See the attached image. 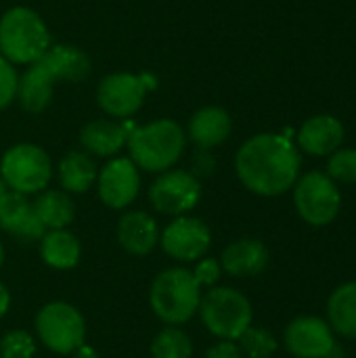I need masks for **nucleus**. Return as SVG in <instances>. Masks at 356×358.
<instances>
[{"label":"nucleus","mask_w":356,"mask_h":358,"mask_svg":"<svg viewBox=\"0 0 356 358\" xmlns=\"http://www.w3.org/2000/svg\"><path fill=\"white\" fill-rule=\"evenodd\" d=\"M235 168L245 189L262 197H275L296 185L300 155L290 138L258 134L243 143L235 157Z\"/></svg>","instance_id":"1"},{"label":"nucleus","mask_w":356,"mask_h":358,"mask_svg":"<svg viewBox=\"0 0 356 358\" xmlns=\"http://www.w3.org/2000/svg\"><path fill=\"white\" fill-rule=\"evenodd\" d=\"M201 296V285L193 273L185 266H172L153 279L149 306L162 323L180 327L197 315Z\"/></svg>","instance_id":"2"},{"label":"nucleus","mask_w":356,"mask_h":358,"mask_svg":"<svg viewBox=\"0 0 356 358\" xmlns=\"http://www.w3.org/2000/svg\"><path fill=\"white\" fill-rule=\"evenodd\" d=\"M185 143V130L174 120H155L147 126L132 128L126 145L136 168L162 174L180 159Z\"/></svg>","instance_id":"3"},{"label":"nucleus","mask_w":356,"mask_h":358,"mask_svg":"<svg viewBox=\"0 0 356 358\" xmlns=\"http://www.w3.org/2000/svg\"><path fill=\"white\" fill-rule=\"evenodd\" d=\"M48 48L50 34L36 10L15 6L0 17V55L8 63L31 65Z\"/></svg>","instance_id":"4"},{"label":"nucleus","mask_w":356,"mask_h":358,"mask_svg":"<svg viewBox=\"0 0 356 358\" xmlns=\"http://www.w3.org/2000/svg\"><path fill=\"white\" fill-rule=\"evenodd\" d=\"M199 317L204 327L216 336L218 340L237 342L241 334L252 325L254 310L250 300L233 287H210L206 296H201Z\"/></svg>","instance_id":"5"},{"label":"nucleus","mask_w":356,"mask_h":358,"mask_svg":"<svg viewBox=\"0 0 356 358\" xmlns=\"http://www.w3.org/2000/svg\"><path fill=\"white\" fill-rule=\"evenodd\" d=\"M38 342L55 355H71L86 342V319L69 302H48L44 304L34 321Z\"/></svg>","instance_id":"6"},{"label":"nucleus","mask_w":356,"mask_h":358,"mask_svg":"<svg viewBox=\"0 0 356 358\" xmlns=\"http://www.w3.org/2000/svg\"><path fill=\"white\" fill-rule=\"evenodd\" d=\"M0 176L8 191L23 195L42 193L52 178V164L42 147L19 143L2 155Z\"/></svg>","instance_id":"7"},{"label":"nucleus","mask_w":356,"mask_h":358,"mask_svg":"<svg viewBox=\"0 0 356 358\" xmlns=\"http://www.w3.org/2000/svg\"><path fill=\"white\" fill-rule=\"evenodd\" d=\"M294 203L300 218L313 227H325L336 220L342 197L336 182L321 172L302 176L294 191Z\"/></svg>","instance_id":"8"},{"label":"nucleus","mask_w":356,"mask_h":358,"mask_svg":"<svg viewBox=\"0 0 356 358\" xmlns=\"http://www.w3.org/2000/svg\"><path fill=\"white\" fill-rule=\"evenodd\" d=\"M155 86V80L147 73H109L103 78L97 90V103L99 107L113 117H130L134 115L149 88Z\"/></svg>","instance_id":"9"},{"label":"nucleus","mask_w":356,"mask_h":358,"mask_svg":"<svg viewBox=\"0 0 356 358\" xmlns=\"http://www.w3.org/2000/svg\"><path fill=\"white\" fill-rule=\"evenodd\" d=\"M201 199L199 180L187 170H166L149 187V203L166 216L189 214Z\"/></svg>","instance_id":"10"},{"label":"nucleus","mask_w":356,"mask_h":358,"mask_svg":"<svg viewBox=\"0 0 356 358\" xmlns=\"http://www.w3.org/2000/svg\"><path fill=\"white\" fill-rule=\"evenodd\" d=\"M159 245L172 260L189 264L206 256L212 245V233L204 220L183 214L159 233Z\"/></svg>","instance_id":"11"},{"label":"nucleus","mask_w":356,"mask_h":358,"mask_svg":"<svg viewBox=\"0 0 356 358\" xmlns=\"http://www.w3.org/2000/svg\"><path fill=\"white\" fill-rule=\"evenodd\" d=\"M287 352L296 358H329L336 352L334 329L319 317H298L283 334Z\"/></svg>","instance_id":"12"},{"label":"nucleus","mask_w":356,"mask_h":358,"mask_svg":"<svg viewBox=\"0 0 356 358\" xmlns=\"http://www.w3.org/2000/svg\"><path fill=\"white\" fill-rule=\"evenodd\" d=\"M97 189L101 201L111 210L128 208L141 189L138 168L130 157H115L97 176Z\"/></svg>","instance_id":"13"},{"label":"nucleus","mask_w":356,"mask_h":358,"mask_svg":"<svg viewBox=\"0 0 356 358\" xmlns=\"http://www.w3.org/2000/svg\"><path fill=\"white\" fill-rule=\"evenodd\" d=\"M0 229L21 241H36L46 233L44 224L36 216L34 203L27 195L15 191H8L0 203Z\"/></svg>","instance_id":"14"},{"label":"nucleus","mask_w":356,"mask_h":358,"mask_svg":"<svg viewBox=\"0 0 356 358\" xmlns=\"http://www.w3.org/2000/svg\"><path fill=\"white\" fill-rule=\"evenodd\" d=\"M118 243L132 256H147L159 243V229L151 214L143 210L126 212L118 222Z\"/></svg>","instance_id":"15"},{"label":"nucleus","mask_w":356,"mask_h":358,"mask_svg":"<svg viewBox=\"0 0 356 358\" xmlns=\"http://www.w3.org/2000/svg\"><path fill=\"white\" fill-rule=\"evenodd\" d=\"M269 250L258 239H237L229 243L220 256V266L235 279L260 275L269 266Z\"/></svg>","instance_id":"16"},{"label":"nucleus","mask_w":356,"mask_h":358,"mask_svg":"<svg viewBox=\"0 0 356 358\" xmlns=\"http://www.w3.org/2000/svg\"><path fill=\"white\" fill-rule=\"evenodd\" d=\"M130 130L132 128L128 124H120L111 120H94L82 128L80 143L88 153L109 157L115 155L128 143Z\"/></svg>","instance_id":"17"},{"label":"nucleus","mask_w":356,"mask_h":358,"mask_svg":"<svg viewBox=\"0 0 356 358\" xmlns=\"http://www.w3.org/2000/svg\"><path fill=\"white\" fill-rule=\"evenodd\" d=\"M231 115L220 107H204L189 122V138L204 151L222 145L231 134Z\"/></svg>","instance_id":"18"},{"label":"nucleus","mask_w":356,"mask_h":358,"mask_svg":"<svg viewBox=\"0 0 356 358\" xmlns=\"http://www.w3.org/2000/svg\"><path fill=\"white\" fill-rule=\"evenodd\" d=\"M342 138H344V126L340 124V120L332 115L311 117L298 134L300 147L313 155H329L338 151Z\"/></svg>","instance_id":"19"},{"label":"nucleus","mask_w":356,"mask_h":358,"mask_svg":"<svg viewBox=\"0 0 356 358\" xmlns=\"http://www.w3.org/2000/svg\"><path fill=\"white\" fill-rule=\"evenodd\" d=\"M55 76L50 69L38 59L27 67V71L19 78V90L17 96L23 105L25 111L29 113H40L48 107L52 99V86H55Z\"/></svg>","instance_id":"20"},{"label":"nucleus","mask_w":356,"mask_h":358,"mask_svg":"<svg viewBox=\"0 0 356 358\" xmlns=\"http://www.w3.org/2000/svg\"><path fill=\"white\" fill-rule=\"evenodd\" d=\"M40 256L55 271H69L82 258L80 239L67 229H52L40 237Z\"/></svg>","instance_id":"21"},{"label":"nucleus","mask_w":356,"mask_h":358,"mask_svg":"<svg viewBox=\"0 0 356 358\" xmlns=\"http://www.w3.org/2000/svg\"><path fill=\"white\" fill-rule=\"evenodd\" d=\"M40 61L50 69L57 82H80L90 73V61L78 46L55 44L40 57Z\"/></svg>","instance_id":"22"},{"label":"nucleus","mask_w":356,"mask_h":358,"mask_svg":"<svg viewBox=\"0 0 356 358\" xmlns=\"http://www.w3.org/2000/svg\"><path fill=\"white\" fill-rule=\"evenodd\" d=\"M329 327L340 336L356 340V281L342 283L327 300Z\"/></svg>","instance_id":"23"},{"label":"nucleus","mask_w":356,"mask_h":358,"mask_svg":"<svg viewBox=\"0 0 356 358\" xmlns=\"http://www.w3.org/2000/svg\"><path fill=\"white\" fill-rule=\"evenodd\" d=\"M99 170L88 153L71 151L59 164V182L65 193H86L97 182Z\"/></svg>","instance_id":"24"},{"label":"nucleus","mask_w":356,"mask_h":358,"mask_svg":"<svg viewBox=\"0 0 356 358\" xmlns=\"http://www.w3.org/2000/svg\"><path fill=\"white\" fill-rule=\"evenodd\" d=\"M36 216L46 231L67 229L76 218V206L65 191H42L34 201Z\"/></svg>","instance_id":"25"},{"label":"nucleus","mask_w":356,"mask_h":358,"mask_svg":"<svg viewBox=\"0 0 356 358\" xmlns=\"http://www.w3.org/2000/svg\"><path fill=\"white\" fill-rule=\"evenodd\" d=\"M191 338L174 325H166L151 342V358H191Z\"/></svg>","instance_id":"26"},{"label":"nucleus","mask_w":356,"mask_h":358,"mask_svg":"<svg viewBox=\"0 0 356 358\" xmlns=\"http://www.w3.org/2000/svg\"><path fill=\"white\" fill-rule=\"evenodd\" d=\"M237 342L243 358H273L279 348L277 338L269 329L254 327V325H250Z\"/></svg>","instance_id":"27"},{"label":"nucleus","mask_w":356,"mask_h":358,"mask_svg":"<svg viewBox=\"0 0 356 358\" xmlns=\"http://www.w3.org/2000/svg\"><path fill=\"white\" fill-rule=\"evenodd\" d=\"M36 338L25 329H13L0 338V358H34Z\"/></svg>","instance_id":"28"},{"label":"nucleus","mask_w":356,"mask_h":358,"mask_svg":"<svg viewBox=\"0 0 356 358\" xmlns=\"http://www.w3.org/2000/svg\"><path fill=\"white\" fill-rule=\"evenodd\" d=\"M327 176L332 180H340L346 185L356 182V149H340L334 151L327 166Z\"/></svg>","instance_id":"29"},{"label":"nucleus","mask_w":356,"mask_h":358,"mask_svg":"<svg viewBox=\"0 0 356 358\" xmlns=\"http://www.w3.org/2000/svg\"><path fill=\"white\" fill-rule=\"evenodd\" d=\"M19 90V76L13 63H8L4 57H0V109L8 107L17 99Z\"/></svg>","instance_id":"30"},{"label":"nucleus","mask_w":356,"mask_h":358,"mask_svg":"<svg viewBox=\"0 0 356 358\" xmlns=\"http://www.w3.org/2000/svg\"><path fill=\"white\" fill-rule=\"evenodd\" d=\"M195 281L201 285V287H214L218 281H220V275H222V266L216 258H199L195 262V268L191 271Z\"/></svg>","instance_id":"31"},{"label":"nucleus","mask_w":356,"mask_h":358,"mask_svg":"<svg viewBox=\"0 0 356 358\" xmlns=\"http://www.w3.org/2000/svg\"><path fill=\"white\" fill-rule=\"evenodd\" d=\"M204 358H243L237 342L231 340H220L218 344H214L212 348H208Z\"/></svg>","instance_id":"32"},{"label":"nucleus","mask_w":356,"mask_h":358,"mask_svg":"<svg viewBox=\"0 0 356 358\" xmlns=\"http://www.w3.org/2000/svg\"><path fill=\"white\" fill-rule=\"evenodd\" d=\"M10 308V292L4 283H0V319L8 313Z\"/></svg>","instance_id":"33"},{"label":"nucleus","mask_w":356,"mask_h":358,"mask_svg":"<svg viewBox=\"0 0 356 358\" xmlns=\"http://www.w3.org/2000/svg\"><path fill=\"white\" fill-rule=\"evenodd\" d=\"M71 357L73 358H101V355L92 348V346H88L86 342L80 346V348H76L73 352H71Z\"/></svg>","instance_id":"34"},{"label":"nucleus","mask_w":356,"mask_h":358,"mask_svg":"<svg viewBox=\"0 0 356 358\" xmlns=\"http://www.w3.org/2000/svg\"><path fill=\"white\" fill-rule=\"evenodd\" d=\"M6 193H8V187H6V182L2 180V176H0V203L4 201V197H6Z\"/></svg>","instance_id":"35"},{"label":"nucleus","mask_w":356,"mask_h":358,"mask_svg":"<svg viewBox=\"0 0 356 358\" xmlns=\"http://www.w3.org/2000/svg\"><path fill=\"white\" fill-rule=\"evenodd\" d=\"M2 264H4V248L0 243V268H2Z\"/></svg>","instance_id":"36"},{"label":"nucleus","mask_w":356,"mask_h":358,"mask_svg":"<svg viewBox=\"0 0 356 358\" xmlns=\"http://www.w3.org/2000/svg\"><path fill=\"white\" fill-rule=\"evenodd\" d=\"M0 57H2V55H0Z\"/></svg>","instance_id":"37"}]
</instances>
